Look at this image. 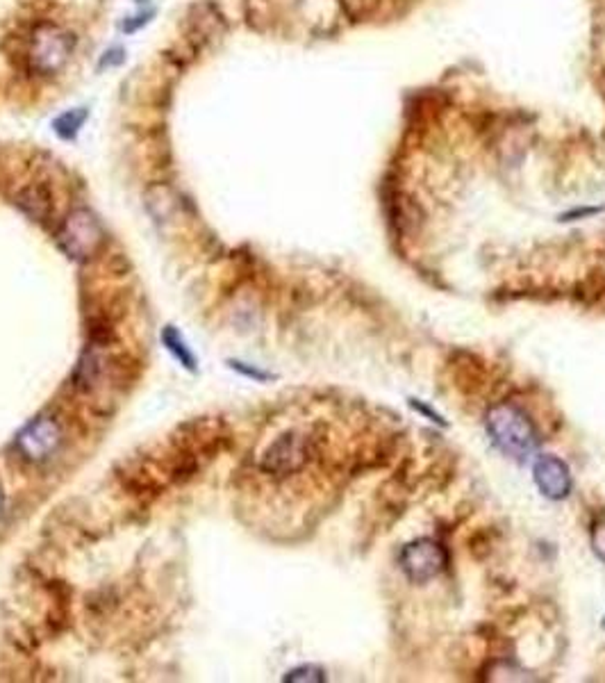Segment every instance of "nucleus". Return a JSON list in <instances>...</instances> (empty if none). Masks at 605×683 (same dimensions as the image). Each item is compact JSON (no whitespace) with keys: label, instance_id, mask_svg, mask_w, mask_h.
Masks as SVG:
<instances>
[{"label":"nucleus","instance_id":"f257e3e1","mask_svg":"<svg viewBox=\"0 0 605 683\" xmlns=\"http://www.w3.org/2000/svg\"><path fill=\"white\" fill-rule=\"evenodd\" d=\"M485 424H487V433L494 445L503 454L514 456V458H526L540 445L533 421L528 419L522 408L513 406V403L494 406L485 417Z\"/></svg>","mask_w":605,"mask_h":683},{"label":"nucleus","instance_id":"f03ea898","mask_svg":"<svg viewBox=\"0 0 605 683\" xmlns=\"http://www.w3.org/2000/svg\"><path fill=\"white\" fill-rule=\"evenodd\" d=\"M314 454L312 438L301 431H287L275 438L260 458V469L269 476H289L301 472Z\"/></svg>","mask_w":605,"mask_h":683},{"label":"nucleus","instance_id":"7ed1b4c3","mask_svg":"<svg viewBox=\"0 0 605 683\" xmlns=\"http://www.w3.org/2000/svg\"><path fill=\"white\" fill-rule=\"evenodd\" d=\"M57 242L71 258L89 260L103 248L105 230L93 212L80 207L62 221L57 230Z\"/></svg>","mask_w":605,"mask_h":683},{"label":"nucleus","instance_id":"20e7f679","mask_svg":"<svg viewBox=\"0 0 605 683\" xmlns=\"http://www.w3.org/2000/svg\"><path fill=\"white\" fill-rule=\"evenodd\" d=\"M73 39L57 25H42L30 43V64L39 73H55L69 62Z\"/></svg>","mask_w":605,"mask_h":683},{"label":"nucleus","instance_id":"39448f33","mask_svg":"<svg viewBox=\"0 0 605 683\" xmlns=\"http://www.w3.org/2000/svg\"><path fill=\"white\" fill-rule=\"evenodd\" d=\"M444 565H447V552L442 544L430 538L415 540L400 552V567L408 579L415 583H426V581L435 579L444 570Z\"/></svg>","mask_w":605,"mask_h":683},{"label":"nucleus","instance_id":"423d86ee","mask_svg":"<svg viewBox=\"0 0 605 683\" xmlns=\"http://www.w3.org/2000/svg\"><path fill=\"white\" fill-rule=\"evenodd\" d=\"M62 445V428L51 417H39L21 431L16 447L33 463H43L51 458Z\"/></svg>","mask_w":605,"mask_h":683},{"label":"nucleus","instance_id":"0eeeda50","mask_svg":"<svg viewBox=\"0 0 605 683\" xmlns=\"http://www.w3.org/2000/svg\"><path fill=\"white\" fill-rule=\"evenodd\" d=\"M533 476H535V483L542 490V495L553 501L564 499L571 492L569 467L562 460L555 458V456H540L535 460V467H533Z\"/></svg>","mask_w":605,"mask_h":683},{"label":"nucleus","instance_id":"6e6552de","mask_svg":"<svg viewBox=\"0 0 605 683\" xmlns=\"http://www.w3.org/2000/svg\"><path fill=\"white\" fill-rule=\"evenodd\" d=\"M19 206L28 212L30 216H34L37 221H43L53 210L51 197H48L46 189L42 188H30L25 192H21Z\"/></svg>","mask_w":605,"mask_h":683},{"label":"nucleus","instance_id":"1a4fd4ad","mask_svg":"<svg viewBox=\"0 0 605 683\" xmlns=\"http://www.w3.org/2000/svg\"><path fill=\"white\" fill-rule=\"evenodd\" d=\"M162 340H164V344H167V347L171 349V351L176 353L178 358H180L182 365L189 367V370H194V358H191V353L187 351L185 344H182V340L176 335V331H173V328H167V331H164Z\"/></svg>","mask_w":605,"mask_h":683},{"label":"nucleus","instance_id":"9d476101","mask_svg":"<svg viewBox=\"0 0 605 683\" xmlns=\"http://www.w3.org/2000/svg\"><path fill=\"white\" fill-rule=\"evenodd\" d=\"M284 681H323V672L319 668L308 665V668H298L293 672H289L284 677Z\"/></svg>","mask_w":605,"mask_h":683},{"label":"nucleus","instance_id":"9b49d317","mask_svg":"<svg viewBox=\"0 0 605 683\" xmlns=\"http://www.w3.org/2000/svg\"><path fill=\"white\" fill-rule=\"evenodd\" d=\"M591 549H594L596 556L605 563V520L596 522L591 526Z\"/></svg>","mask_w":605,"mask_h":683},{"label":"nucleus","instance_id":"f8f14e48","mask_svg":"<svg viewBox=\"0 0 605 683\" xmlns=\"http://www.w3.org/2000/svg\"><path fill=\"white\" fill-rule=\"evenodd\" d=\"M412 406H415V408H417V410H419V412H421V415H428V417H430V419H433V421H435V424H444V419H442V417H439V415H437V412H435V410H430V408H428V406H421V403H419V401H417V399H412Z\"/></svg>","mask_w":605,"mask_h":683},{"label":"nucleus","instance_id":"ddd939ff","mask_svg":"<svg viewBox=\"0 0 605 683\" xmlns=\"http://www.w3.org/2000/svg\"><path fill=\"white\" fill-rule=\"evenodd\" d=\"M0 513H3V490H0Z\"/></svg>","mask_w":605,"mask_h":683}]
</instances>
